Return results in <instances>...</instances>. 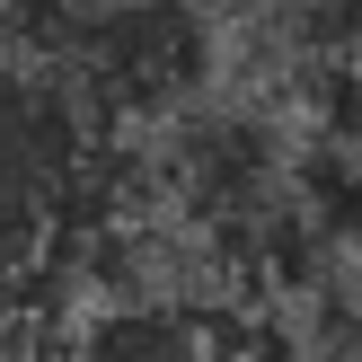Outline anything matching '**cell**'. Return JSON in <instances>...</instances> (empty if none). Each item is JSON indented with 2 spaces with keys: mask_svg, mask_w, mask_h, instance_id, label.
<instances>
[{
  "mask_svg": "<svg viewBox=\"0 0 362 362\" xmlns=\"http://www.w3.org/2000/svg\"><path fill=\"white\" fill-rule=\"evenodd\" d=\"M106 124L45 62H0V292L71 265L115 194Z\"/></svg>",
  "mask_w": 362,
  "mask_h": 362,
  "instance_id": "cell-1",
  "label": "cell"
}]
</instances>
